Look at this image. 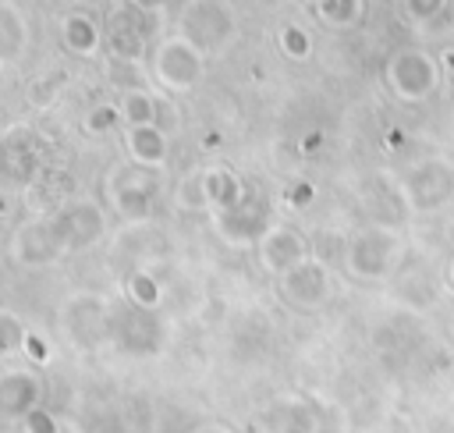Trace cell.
I'll return each mask as SVG.
<instances>
[{"mask_svg": "<svg viewBox=\"0 0 454 433\" xmlns=\"http://www.w3.org/2000/svg\"><path fill=\"white\" fill-rule=\"evenodd\" d=\"M106 234V213L92 199H71L53 213L21 224L11 238V252L21 266H50L74 252L99 245Z\"/></svg>", "mask_w": 454, "mask_h": 433, "instance_id": "6da1fadb", "label": "cell"}, {"mask_svg": "<svg viewBox=\"0 0 454 433\" xmlns=\"http://www.w3.org/2000/svg\"><path fill=\"white\" fill-rule=\"evenodd\" d=\"M202 57L206 53L181 32L167 35L153 53V75L167 92H192L202 78Z\"/></svg>", "mask_w": 454, "mask_h": 433, "instance_id": "7a4b0ae2", "label": "cell"}, {"mask_svg": "<svg viewBox=\"0 0 454 433\" xmlns=\"http://www.w3.org/2000/svg\"><path fill=\"white\" fill-rule=\"evenodd\" d=\"M110 319H114V302L96 291L67 298L64 316H60L64 334L74 348H96V344L110 341Z\"/></svg>", "mask_w": 454, "mask_h": 433, "instance_id": "3957f363", "label": "cell"}, {"mask_svg": "<svg viewBox=\"0 0 454 433\" xmlns=\"http://www.w3.org/2000/svg\"><path fill=\"white\" fill-rule=\"evenodd\" d=\"M177 25H181L177 32L184 39H192L202 53L220 50L234 35V14H231V7L223 0H188L181 7Z\"/></svg>", "mask_w": 454, "mask_h": 433, "instance_id": "277c9868", "label": "cell"}, {"mask_svg": "<svg viewBox=\"0 0 454 433\" xmlns=\"http://www.w3.org/2000/svg\"><path fill=\"white\" fill-rule=\"evenodd\" d=\"M245 195L241 181L227 167H202L181 177L177 185V206L181 209H220Z\"/></svg>", "mask_w": 454, "mask_h": 433, "instance_id": "5b68a950", "label": "cell"}, {"mask_svg": "<svg viewBox=\"0 0 454 433\" xmlns=\"http://www.w3.org/2000/svg\"><path fill=\"white\" fill-rule=\"evenodd\" d=\"M110 341L131 355H149L163 344V319L156 316V309L124 302L114 305V319H110Z\"/></svg>", "mask_w": 454, "mask_h": 433, "instance_id": "8992f818", "label": "cell"}, {"mask_svg": "<svg viewBox=\"0 0 454 433\" xmlns=\"http://www.w3.org/2000/svg\"><path fill=\"white\" fill-rule=\"evenodd\" d=\"M209 216H213V231H216L227 245H234V248H252V245H259V238H262L266 227H270L262 202H255L252 195H241V199L231 202V206L209 209Z\"/></svg>", "mask_w": 454, "mask_h": 433, "instance_id": "52a82bcc", "label": "cell"}, {"mask_svg": "<svg viewBox=\"0 0 454 433\" xmlns=\"http://www.w3.org/2000/svg\"><path fill=\"white\" fill-rule=\"evenodd\" d=\"M43 156L28 128H7L0 135V185L7 188H28L39 177Z\"/></svg>", "mask_w": 454, "mask_h": 433, "instance_id": "ba28073f", "label": "cell"}, {"mask_svg": "<svg viewBox=\"0 0 454 433\" xmlns=\"http://www.w3.org/2000/svg\"><path fill=\"white\" fill-rule=\"evenodd\" d=\"M145 167H128L110 177V206L124 224H149L153 216V181Z\"/></svg>", "mask_w": 454, "mask_h": 433, "instance_id": "9c48e42d", "label": "cell"}, {"mask_svg": "<svg viewBox=\"0 0 454 433\" xmlns=\"http://www.w3.org/2000/svg\"><path fill=\"white\" fill-rule=\"evenodd\" d=\"M43 405V380L35 369L18 366L0 373V422H25Z\"/></svg>", "mask_w": 454, "mask_h": 433, "instance_id": "30bf717a", "label": "cell"}, {"mask_svg": "<svg viewBox=\"0 0 454 433\" xmlns=\"http://www.w3.org/2000/svg\"><path fill=\"white\" fill-rule=\"evenodd\" d=\"M142 14L135 4L117 11L110 18V32H106V46H110V57L121 60V64H138L142 53H145V25H142Z\"/></svg>", "mask_w": 454, "mask_h": 433, "instance_id": "8fae6325", "label": "cell"}, {"mask_svg": "<svg viewBox=\"0 0 454 433\" xmlns=\"http://www.w3.org/2000/svg\"><path fill=\"white\" fill-rule=\"evenodd\" d=\"M280 295L298 305V309H312L323 302L326 295V270L316 263V259H301L298 266H291L287 273H280Z\"/></svg>", "mask_w": 454, "mask_h": 433, "instance_id": "7c38bea8", "label": "cell"}, {"mask_svg": "<svg viewBox=\"0 0 454 433\" xmlns=\"http://www.w3.org/2000/svg\"><path fill=\"white\" fill-rule=\"evenodd\" d=\"M255 252H259V263L277 277L305 259V245L291 227H266V234L259 238Z\"/></svg>", "mask_w": 454, "mask_h": 433, "instance_id": "4fadbf2b", "label": "cell"}, {"mask_svg": "<svg viewBox=\"0 0 454 433\" xmlns=\"http://www.w3.org/2000/svg\"><path fill=\"white\" fill-rule=\"evenodd\" d=\"M124 146H128V156L135 160V167H145V170H160L170 156V142L160 124H128Z\"/></svg>", "mask_w": 454, "mask_h": 433, "instance_id": "5bb4252c", "label": "cell"}, {"mask_svg": "<svg viewBox=\"0 0 454 433\" xmlns=\"http://www.w3.org/2000/svg\"><path fill=\"white\" fill-rule=\"evenodd\" d=\"M60 39L74 57H92L99 46V25L89 14H67L60 21Z\"/></svg>", "mask_w": 454, "mask_h": 433, "instance_id": "9a60e30c", "label": "cell"}, {"mask_svg": "<svg viewBox=\"0 0 454 433\" xmlns=\"http://www.w3.org/2000/svg\"><path fill=\"white\" fill-rule=\"evenodd\" d=\"M121 117H124V124H160L156 117H160V110H156V99L142 89V85H131V89H124V96H121Z\"/></svg>", "mask_w": 454, "mask_h": 433, "instance_id": "2e32d148", "label": "cell"}, {"mask_svg": "<svg viewBox=\"0 0 454 433\" xmlns=\"http://www.w3.org/2000/svg\"><path fill=\"white\" fill-rule=\"evenodd\" d=\"M301 422H309V415L294 401H287V405L280 401L266 412V429L270 433H312V426H301Z\"/></svg>", "mask_w": 454, "mask_h": 433, "instance_id": "e0dca14e", "label": "cell"}, {"mask_svg": "<svg viewBox=\"0 0 454 433\" xmlns=\"http://www.w3.org/2000/svg\"><path fill=\"white\" fill-rule=\"evenodd\" d=\"M25 341H28L25 323L11 309H0V355H11L18 348H25Z\"/></svg>", "mask_w": 454, "mask_h": 433, "instance_id": "ac0fdd59", "label": "cell"}, {"mask_svg": "<svg viewBox=\"0 0 454 433\" xmlns=\"http://www.w3.org/2000/svg\"><path fill=\"white\" fill-rule=\"evenodd\" d=\"M128 302L145 305V309H156V305H160V287H156V280H153L149 273L135 270V273L128 277Z\"/></svg>", "mask_w": 454, "mask_h": 433, "instance_id": "d6986e66", "label": "cell"}, {"mask_svg": "<svg viewBox=\"0 0 454 433\" xmlns=\"http://www.w3.org/2000/svg\"><path fill=\"white\" fill-rule=\"evenodd\" d=\"M21 39H25L21 18H18L11 7H0V57H11V53H18Z\"/></svg>", "mask_w": 454, "mask_h": 433, "instance_id": "ffe728a7", "label": "cell"}, {"mask_svg": "<svg viewBox=\"0 0 454 433\" xmlns=\"http://www.w3.org/2000/svg\"><path fill=\"white\" fill-rule=\"evenodd\" d=\"M121 121H124V117H121V106H114V103H99V106H92V110L85 114V131L103 135V131H114Z\"/></svg>", "mask_w": 454, "mask_h": 433, "instance_id": "44dd1931", "label": "cell"}, {"mask_svg": "<svg viewBox=\"0 0 454 433\" xmlns=\"http://www.w3.org/2000/svg\"><path fill=\"white\" fill-rule=\"evenodd\" d=\"M21 426H25V433H60V422H57V415H53V412H46L43 405H39L35 412H28Z\"/></svg>", "mask_w": 454, "mask_h": 433, "instance_id": "7402d4cb", "label": "cell"}, {"mask_svg": "<svg viewBox=\"0 0 454 433\" xmlns=\"http://www.w3.org/2000/svg\"><path fill=\"white\" fill-rule=\"evenodd\" d=\"M188 433H234L231 426H223V422H199L195 429H188Z\"/></svg>", "mask_w": 454, "mask_h": 433, "instance_id": "603a6c76", "label": "cell"}, {"mask_svg": "<svg viewBox=\"0 0 454 433\" xmlns=\"http://www.w3.org/2000/svg\"><path fill=\"white\" fill-rule=\"evenodd\" d=\"M131 4H135L138 11H145V14H149V11H163V7H167V0H131Z\"/></svg>", "mask_w": 454, "mask_h": 433, "instance_id": "cb8c5ba5", "label": "cell"}, {"mask_svg": "<svg viewBox=\"0 0 454 433\" xmlns=\"http://www.w3.org/2000/svg\"><path fill=\"white\" fill-rule=\"evenodd\" d=\"M284 35H287V39H291V46H294V53H301V50H305V43H301V35H298V32H294V28H287V32H284Z\"/></svg>", "mask_w": 454, "mask_h": 433, "instance_id": "d4e9b609", "label": "cell"}]
</instances>
